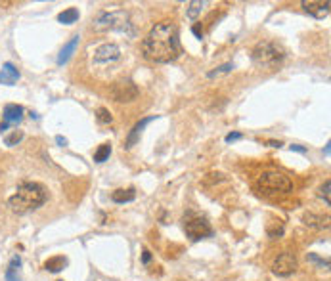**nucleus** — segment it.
I'll list each match as a JSON object with an SVG mask.
<instances>
[{"label":"nucleus","instance_id":"obj_17","mask_svg":"<svg viewBox=\"0 0 331 281\" xmlns=\"http://www.w3.org/2000/svg\"><path fill=\"white\" fill-rule=\"evenodd\" d=\"M19 266H21L19 256H14L6 270V281H19Z\"/></svg>","mask_w":331,"mask_h":281},{"label":"nucleus","instance_id":"obj_28","mask_svg":"<svg viewBox=\"0 0 331 281\" xmlns=\"http://www.w3.org/2000/svg\"><path fill=\"white\" fill-rule=\"evenodd\" d=\"M193 33H195V36H199V38L203 36V29H201L199 25H193Z\"/></svg>","mask_w":331,"mask_h":281},{"label":"nucleus","instance_id":"obj_24","mask_svg":"<svg viewBox=\"0 0 331 281\" xmlns=\"http://www.w3.org/2000/svg\"><path fill=\"white\" fill-rule=\"evenodd\" d=\"M330 187H331V182H330V180H326V182H324V186L320 187V195L324 197L326 205H330V203H331V201H330Z\"/></svg>","mask_w":331,"mask_h":281},{"label":"nucleus","instance_id":"obj_11","mask_svg":"<svg viewBox=\"0 0 331 281\" xmlns=\"http://www.w3.org/2000/svg\"><path fill=\"white\" fill-rule=\"evenodd\" d=\"M330 2L326 0V2H314V0H304L302 2V8L310 14V16H314V17H326V16H330Z\"/></svg>","mask_w":331,"mask_h":281},{"label":"nucleus","instance_id":"obj_21","mask_svg":"<svg viewBox=\"0 0 331 281\" xmlns=\"http://www.w3.org/2000/svg\"><path fill=\"white\" fill-rule=\"evenodd\" d=\"M96 119H98V123H102V125H109V123L113 121L111 113H109L105 107H100V109L96 111Z\"/></svg>","mask_w":331,"mask_h":281},{"label":"nucleus","instance_id":"obj_2","mask_svg":"<svg viewBox=\"0 0 331 281\" xmlns=\"http://www.w3.org/2000/svg\"><path fill=\"white\" fill-rule=\"evenodd\" d=\"M46 201V187L36 182H25L17 187V191L10 197V207L17 215H27L31 211L38 209Z\"/></svg>","mask_w":331,"mask_h":281},{"label":"nucleus","instance_id":"obj_25","mask_svg":"<svg viewBox=\"0 0 331 281\" xmlns=\"http://www.w3.org/2000/svg\"><path fill=\"white\" fill-rule=\"evenodd\" d=\"M318 222H322V218H318V216H314L312 213H308V215H304V224H308V226H318Z\"/></svg>","mask_w":331,"mask_h":281},{"label":"nucleus","instance_id":"obj_5","mask_svg":"<svg viewBox=\"0 0 331 281\" xmlns=\"http://www.w3.org/2000/svg\"><path fill=\"white\" fill-rule=\"evenodd\" d=\"M259 189L262 193H289L293 182L281 172H264L259 178Z\"/></svg>","mask_w":331,"mask_h":281},{"label":"nucleus","instance_id":"obj_20","mask_svg":"<svg viewBox=\"0 0 331 281\" xmlns=\"http://www.w3.org/2000/svg\"><path fill=\"white\" fill-rule=\"evenodd\" d=\"M111 155V146L109 144H102L100 148H98V151L94 153V161L96 163H104V161H107Z\"/></svg>","mask_w":331,"mask_h":281},{"label":"nucleus","instance_id":"obj_10","mask_svg":"<svg viewBox=\"0 0 331 281\" xmlns=\"http://www.w3.org/2000/svg\"><path fill=\"white\" fill-rule=\"evenodd\" d=\"M21 119H23V107L17 105V103H8L4 107V125L0 126V130H6L8 125L19 123Z\"/></svg>","mask_w":331,"mask_h":281},{"label":"nucleus","instance_id":"obj_15","mask_svg":"<svg viewBox=\"0 0 331 281\" xmlns=\"http://www.w3.org/2000/svg\"><path fill=\"white\" fill-rule=\"evenodd\" d=\"M67 266V258H63V256H52V258H48L46 262H44V270H48V272H61L63 268Z\"/></svg>","mask_w":331,"mask_h":281},{"label":"nucleus","instance_id":"obj_29","mask_svg":"<svg viewBox=\"0 0 331 281\" xmlns=\"http://www.w3.org/2000/svg\"><path fill=\"white\" fill-rule=\"evenodd\" d=\"M56 142H58L60 146H65V144H67V140H65V138H61V136H58V138H56Z\"/></svg>","mask_w":331,"mask_h":281},{"label":"nucleus","instance_id":"obj_16","mask_svg":"<svg viewBox=\"0 0 331 281\" xmlns=\"http://www.w3.org/2000/svg\"><path fill=\"white\" fill-rule=\"evenodd\" d=\"M134 197H136V191H134L132 187H128V189H117V191L111 193V199H113L115 203H128V201H134Z\"/></svg>","mask_w":331,"mask_h":281},{"label":"nucleus","instance_id":"obj_1","mask_svg":"<svg viewBox=\"0 0 331 281\" xmlns=\"http://www.w3.org/2000/svg\"><path fill=\"white\" fill-rule=\"evenodd\" d=\"M146 58L155 63H171L182 54L178 29L173 21L157 23L142 42Z\"/></svg>","mask_w":331,"mask_h":281},{"label":"nucleus","instance_id":"obj_13","mask_svg":"<svg viewBox=\"0 0 331 281\" xmlns=\"http://www.w3.org/2000/svg\"><path fill=\"white\" fill-rule=\"evenodd\" d=\"M77 46H79V34H77V36H73V38H71V40H69V42H67V44L61 48L60 56H58V63H60V65H63V63L67 62V60L71 58V54L77 50Z\"/></svg>","mask_w":331,"mask_h":281},{"label":"nucleus","instance_id":"obj_9","mask_svg":"<svg viewBox=\"0 0 331 281\" xmlns=\"http://www.w3.org/2000/svg\"><path fill=\"white\" fill-rule=\"evenodd\" d=\"M121 58V48L117 44H104L94 52V62L109 65V63L117 62Z\"/></svg>","mask_w":331,"mask_h":281},{"label":"nucleus","instance_id":"obj_14","mask_svg":"<svg viewBox=\"0 0 331 281\" xmlns=\"http://www.w3.org/2000/svg\"><path fill=\"white\" fill-rule=\"evenodd\" d=\"M153 119H155V117H146V119H142L138 125L132 128V132H130V136H128V140H126V148H132V146L138 142V138H140V132L144 130V126L150 125Z\"/></svg>","mask_w":331,"mask_h":281},{"label":"nucleus","instance_id":"obj_30","mask_svg":"<svg viewBox=\"0 0 331 281\" xmlns=\"http://www.w3.org/2000/svg\"><path fill=\"white\" fill-rule=\"evenodd\" d=\"M144 262H150V250H144Z\"/></svg>","mask_w":331,"mask_h":281},{"label":"nucleus","instance_id":"obj_27","mask_svg":"<svg viewBox=\"0 0 331 281\" xmlns=\"http://www.w3.org/2000/svg\"><path fill=\"white\" fill-rule=\"evenodd\" d=\"M291 151H299V153H306V148H302V146H291Z\"/></svg>","mask_w":331,"mask_h":281},{"label":"nucleus","instance_id":"obj_7","mask_svg":"<svg viewBox=\"0 0 331 281\" xmlns=\"http://www.w3.org/2000/svg\"><path fill=\"white\" fill-rule=\"evenodd\" d=\"M138 86L132 83V81H119V83H115L113 86H111V98L115 99V101H134L136 98H138Z\"/></svg>","mask_w":331,"mask_h":281},{"label":"nucleus","instance_id":"obj_31","mask_svg":"<svg viewBox=\"0 0 331 281\" xmlns=\"http://www.w3.org/2000/svg\"><path fill=\"white\" fill-rule=\"evenodd\" d=\"M268 144H270V146H274V148H279V146H281L279 142H268Z\"/></svg>","mask_w":331,"mask_h":281},{"label":"nucleus","instance_id":"obj_12","mask_svg":"<svg viewBox=\"0 0 331 281\" xmlns=\"http://www.w3.org/2000/svg\"><path fill=\"white\" fill-rule=\"evenodd\" d=\"M17 81H19V71H17L12 63H4V65H2V71H0V83L12 86V84H16Z\"/></svg>","mask_w":331,"mask_h":281},{"label":"nucleus","instance_id":"obj_23","mask_svg":"<svg viewBox=\"0 0 331 281\" xmlns=\"http://www.w3.org/2000/svg\"><path fill=\"white\" fill-rule=\"evenodd\" d=\"M232 69H234V65H232V63H226V65H220V67H218V69H216V71H211V73H209V77H218V75H222V73H230V71H232Z\"/></svg>","mask_w":331,"mask_h":281},{"label":"nucleus","instance_id":"obj_22","mask_svg":"<svg viewBox=\"0 0 331 281\" xmlns=\"http://www.w3.org/2000/svg\"><path fill=\"white\" fill-rule=\"evenodd\" d=\"M21 138H23V132H14V134H10V136H6L4 138V142H6V146H16L17 142H21Z\"/></svg>","mask_w":331,"mask_h":281},{"label":"nucleus","instance_id":"obj_4","mask_svg":"<svg viewBox=\"0 0 331 281\" xmlns=\"http://www.w3.org/2000/svg\"><path fill=\"white\" fill-rule=\"evenodd\" d=\"M94 29L98 31H107V29H113V31L126 33L132 36V27H130V19H128V14L124 10H111V12H102L96 21H94Z\"/></svg>","mask_w":331,"mask_h":281},{"label":"nucleus","instance_id":"obj_19","mask_svg":"<svg viewBox=\"0 0 331 281\" xmlns=\"http://www.w3.org/2000/svg\"><path fill=\"white\" fill-rule=\"evenodd\" d=\"M205 6H207L205 0H193V2H190V4H188V17H190V19H195Z\"/></svg>","mask_w":331,"mask_h":281},{"label":"nucleus","instance_id":"obj_8","mask_svg":"<svg viewBox=\"0 0 331 281\" xmlns=\"http://www.w3.org/2000/svg\"><path fill=\"white\" fill-rule=\"evenodd\" d=\"M295 270H297V258L291 252H281L272 264V272L276 276H281V278L291 276Z\"/></svg>","mask_w":331,"mask_h":281},{"label":"nucleus","instance_id":"obj_26","mask_svg":"<svg viewBox=\"0 0 331 281\" xmlns=\"http://www.w3.org/2000/svg\"><path fill=\"white\" fill-rule=\"evenodd\" d=\"M240 138H241L240 132H232V134L226 136V142H236V140H240Z\"/></svg>","mask_w":331,"mask_h":281},{"label":"nucleus","instance_id":"obj_18","mask_svg":"<svg viewBox=\"0 0 331 281\" xmlns=\"http://www.w3.org/2000/svg\"><path fill=\"white\" fill-rule=\"evenodd\" d=\"M58 19H60V23L71 25V23H75V21L79 19V10H77V8H67V10H63L60 16H58Z\"/></svg>","mask_w":331,"mask_h":281},{"label":"nucleus","instance_id":"obj_3","mask_svg":"<svg viewBox=\"0 0 331 281\" xmlns=\"http://www.w3.org/2000/svg\"><path fill=\"white\" fill-rule=\"evenodd\" d=\"M283 58H285L283 48L278 46L276 42H268V40L257 44L253 50V62L261 69H276L283 62Z\"/></svg>","mask_w":331,"mask_h":281},{"label":"nucleus","instance_id":"obj_6","mask_svg":"<svg viewBox=\"0 0 331 281\" xmlns=\"http://www.w3.org/2000/svg\"><path fill=\"white\" fill-rule=\"evenodd\" d=\"M184 230H186V235L190 239H193V241H199V239H203V237H207V235L212 233L211 224L205 218H201V216L188 218L184 222Z\"/></svg>","mask_w":331,"mask_h":281}]
</instances>
